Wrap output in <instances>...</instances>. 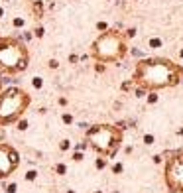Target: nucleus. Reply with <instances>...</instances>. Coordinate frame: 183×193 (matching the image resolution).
<instances>
[{"label": "nucleus", "instance_id": "1", "mask_svg": "<svg viewBox=\"0 0 183 193\" xmlns=\"http://www.w3.org/2000/svg\"><path fill=\"white\" fill-rule=\"evenodd\" d=\"M183 79V67L167 57L140 59L134 67L132 83L146 91H160L177 87Z\"/></svg>", "mask_w": 183, "mask_h": 193}, {"label": "nucleus", "instance_id": "2", "mask_svg": "<svg viewBox=\"0 0 183 193\" xmlns=\"http://www.w3.org/2000/svg\"><path fill=\"white\" fill-rule=\"evenodd\" d=\"M128 53L126 36L120 30H105L93 41L91 55L98 63H116L122 61Z\"/></svg>", "mask_w": 183, "mask_h": 193}, {"label": "nucleus", "instance_id": "3", "mask_svg": "<svg viewBox=\"0 0 183 193\" xmlns=\"http://www.w3.org/2000/svg\"><path fill=\"white\" fill-rule=\"evenodd\" d=\"M87 142L100 156L112 158L122 144V130L114 124H97L87 130Z\"/></svg>", "mask_w": 183, "mask_h": 193}, {"label": "nucleus", "instance_id": "4", "mask_svg": "<svg viewBox=\"0 0 183 193\" xmlns=\"http://www.w3.org/2000/svg\"><path fill=\"white\" fill-rule=\"evenodd\" d=\"M30 53L28 47L18 40L12 38H0V71L4 73H20L28 67Z\"/></svg>", "mask_w": 183, "mask_h": 193}, {"label": "nucleus", "instance_id": "5", "mask_svg": "<svg viewBox=\"0 0 183 193\" xmlns=\"http://www.w3.org/2000/svg\"><path fill=\"white\" fill-rule=\"evenodd\" d=\"M30 107V95L18 87L0 91V124H10L26 113Z\"/></svg>", "mask_w": 183, "mask_h": 193}, {"label": "nucleus", "instance_id": "6", "mask_svg": "<svg viewBox=\"0 0 183 193\" xmlns=\"http://www.w3.org/2000/svg\"><path fill=\"white\" fill-rule=\"evenodd\" d=\"M164 181L171 193H183V150L169 154L165 160Z\"/></svg>", "mask_w": 183, "mask_h": 193}, {"label": "nucleus", "instance_id": "7", "mask_svg": "<svg viewBox=\"0 0 183 193\" xmlns=\"http://www.w3.org/2000/svg\"><path fill=\"white\" fill-rule=\"evenodd\" d=\"M20 162L18 152L8 144H0V177H8Z\"/></svg>", "mask_w": 183, "mask_h": 193}, {"label": "nucleus", "instance_id": "8", "mask_svg": "<svg viewBox=\"0 0 183 193\" xmlns=\"http://www.w3.org/2000/svg\"><path fill=\"white\" fill-rule=\"evenodd\" d=\"M14 26L22 28V26H24V18H14Z\"/></svg>", "mask_w": 183, "mask_h": 193}, {"label": "nucleus", "instance_id": "9", "mask_svg": "<svg viewBox=\"0 0 183 193\" xmlns=\"http://www.w3.org/2000/svg\"><path fill=\"white\" fill-rule=\"evenodd\" d=\"M160 43H162V41L157 40V38H154V40H150V47H157Z\"/></svg>", "mask_w": 183, "mask_h": 193}, {"label": "nucleus", "instance_id": "10", "mask_svg": "<svg viewBox=\"0 0 183 193\" xmlns=\"http://www.w3.org/2000/svg\"><path fill=\"white\" fill-rule=\"evenodd\" d=\"M18 128H20V130H26V128H28V122H26V120H20V122H18Z\"/></svg>", "mask_w": 183, "mask_h": 193}, {"label": "nucleus", "instance_id": "11", "mask_svg": "<svg viewBox=\"0 0 183 193\" xmlns=\"http://www.w3.org/2000/svg\"><path fill=\"white\" fill-rule=\"evenodd\" d=\"M33 87H36V89L41 87V79H39V77H33Z\"/></svg>", "mask_w": 183, "mask_h": 193}, {"label": "nucleus", "instance_id": "12", "mask_svg": "<svg viewBox=\"0 0 183 193\" xmlns=\"http://www.w3.org/2000/svg\"><path fill=\"white\" fill-rule=\"evenodd\" d=\"M43 36V28H36V38H41Z\"/></svg>", "mask_w": 183, "mask_h": 193}, {"label": "nucleus", "instance_id": "13", "mask_svg": "<svg viewBox=\"0 0 183 193\" xmlns=\"http://www.w3.org/2000/svg\"><path fill=\"white\" fill-rule=\"evenodd\" d=\"M71 114H63V122H67V124H69V122H71Z\"/></svg>", "mask_w": 183, "mask_h": 193}, {"label": "nucleus", "instance_id": "14", "mask_svg": "<svg viewBox=\"0 0 183 193\" xmlns=\"http://www.w3.org/2000/svg\"><path fill=\"white\" fill-rule=\"evenodd\" d=\"M98 30H103V32H105V30H108V28H106V24H103V22H98Z\"/></svg>", "mask_w": 183, "mask_h": 193}, {"label": "nucleus", "instance_id": "15", "mask_svg": "<svg viewBox=\"0 0 183 193\" xmlns=\"http://www.w3.org/2000/svg\"><path fill=\"white\" fill-rule=\"evenodd\" d=\"M49 67H51V69H55V67H57V61L51 59V61H49Z\"/></svg>", "mask_w": 183, "mask_h": 193}, {"label": "nucleus", "instance_id": "16", "mask_svg": "<svg viewBox=\"0 0 183 193\" xmlns=\"http://www.w3.org/2000/svg\"><path fill=\"white\" fill-rule=\"evenodd\" d=\"M2 16H4V10H2V8H0V18H2Z\"/></svg>", "mask_w": 183, "mask_h": 193}, {"label": "nucleus", "instance_id": "17", "mask_svg": "<svg viewBox=\"0 0 183 193\" xmlns=\"http://www.w3.org/2000/svg\"><path fill=\"white\" fill-rule=\"evenodd\" d=\"M0 87H2V79H0Z\"/></svg>", "mask_w": 183, "mask_h": 193}, {"label": "nucleus", "instance_id": "18", "mask_svg": "<svg viewBox=\"0 0 183 193\" xmlns=\"http://www.w3.org/2000/svg\"><path fill=\"white\" fill-rule=\"evenodd\" d=\"M4 2H8V0H4Z\"/></svg>", "mask_w": 183, "mask_h": 193}]
</instances>
